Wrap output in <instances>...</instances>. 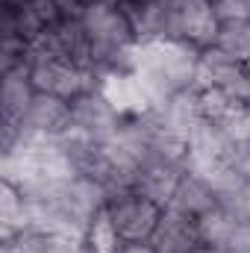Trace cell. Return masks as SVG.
<instances>
[{"label":"cell","instance_id":"obj_1","mask_svg":"<svg viewBox=\"0 0 250 253\" xmlns=\"http://www.w3.org/2000/svg\"><path fill=\"white\" fill-rule=\"evenodd\" d=\"M197 62H200V47L174 39H150V42H138L132 56V74L138 77L156 109L171 97L194 88Z\"/></svg>","mask_w":250,"mask_h":253},{"label":"cell","instance_id":"obj_2","mask_svg":"<svg viewBox=\"0 0 250 253\" xmlns=\"http://www.w3.org/2000/svg\"><path fill=\"white\" fill-rule=\"evenodd\" d=\"M138 42L174 39L194 47H209L215 42L221 15L212 0H150L132 15Z\"/></svg>","mask_w":250,"mask_h":253},{"label":"cell","instance_id":"obj_3","mask_svg":"<svg viewBox=\"0 0 250 253\" xmlns=\"http://www.w3.org/2000/svg\"><path fill=\"white\" fill-rule=\"evenodd\" d=\"M103 212H106L115 236L124 245H141V242L153 239L165 206L159 200H153L150 194H144L141 189H121L106 197Z\"/></svg>","mask_w":250,"mask_h":253},{"label":"cell","instance_id":"obj_4","mask_svg":"<svg viewBox=\"0 0 250 253\" xmlns=\"http://www.w3.org/2000/svg\"><path fill=\"white\" fill-rule=\"evenodd\" d=\"M30 80L36 85V91L42 94H53V97H62L68 103H74L80 94L91 91L97 85V74L88 71V68H80V65L68 62L56 53H47V50H36L30 47Z\"/></svg>","mask_w":250,"mask_h":253},{"label":"cell","instance_id":"obj_5","mask_svg":"<svg viewBox=\"0 0 250 253\" xmlns=\"http://www.w3.org/2000/svg\"><path fill=\"white\" fill-rule=\"evenodd\" d=\"M121 115L118 109L106 100V94L94 85L91 91L80 94L74 103H71V132L68 135H77L88 144H100L106 138H112L121 126Z\"/></svg>","mask_w":250,"mask_h":253},{"label":"cell","instance_id":"obj_6","mask_svg":"<svg viewBox=\"0 0 250 253\" xmlns=\"http://www.w3.org/2000/svg\"><path fill=\"white\" fill-rule=\"evenodd\" d=\"M36 97V85L30 80V68L18 65V68H6L3 71V91H0V121H3V150H9L18 141V129L21 121L30 109Z\"/></svg>","mask_w":250,"mask_h":253},{"label":"cell","instance_id":"obj_7","mask_svg":"<svg viewBox=\"0 0 250 253\" xmlns=\"http://www.w3.org/2000/svg\"><path fill=\"white\" fill-rule=\"evenodd\" d=\"M65 6L59 0H24L15 9H3V39H18L24 44H36L59 18Z\"/></svg>","mask_w":250,"mask_h":253},{"label":"cell","instance_id":"obj_8","mask_svg":"<svg viewBox=\"0 0 250 253\" xmlns=\"http://www.w3.org/2000/svg\"><path fill=\"white\" fill-rule=\"evenodd\" d=\"M71 132V103L53 94L36 91L21 129L18 141H39V138H65Z\"/></svg>","mask_w":250,"mask_h":253},{"label":"cell","instance_id":"obj_9","mask_svg":"<svg viewBox=\"0 0 250 253\" xmlns=\"http://www.w3.org/2000/svg\"><path fill=\"white\" fill-rule=\"evenodd\" d=\"M150 245L156 248V253H200V248H203L200 233H197V221L168 209V206L162 212V221H159Z\"/></svg>","mask_w":250,"mask_h":253},{"label":"cell","instance_id":"obj_10","mask_svg":"<svg viewBox=\"0 0 250 253\" xmlns=\"http://www.w3.org/2000/svg\"><path fill=\"white\" fill-rule=\"evenodd\" d=\"M33 230V203L18 186L3 180L0 186V239L9 242Z\"/></svg>","mask_w":250,"mask_h":253},{"label":"cell","instance_id":"obj_11","mask_svg":"<svg viewBox=\"0 0 250 253\" xmlns=\"http://www.w3.org/2000/svg\"><path fill=\"white\" fill-rule=\"evenodd\" d=\"M218 206V200H215V191L209 189V183L200 177V174H194L191 168H188L186 174H183V180L177 183V189L171 194V203H168V209H174V212H180V215H188V218H200V215H206L209 209H215Z\"/></svg>","mask_w":250,"mask_h":253},{"label":"cell","instance_id":"obj_12","mask_svg":"<svg viewBox=\"0 0 250 253\" xmlns=\"http://www.w3.org/2000/svg\"><path fill=\"white\" fill-rule=\"evenodd\" d=\"M212 47L224 50L227 56L248 62L250 59V18H221Z\"/></svg>","mask_w":250,"mask_h":253},{"label":"cell","instance_id":"obj_13","mask_svg":"<svg viewBox=\"0 0 250 253\" xmlns=\"http://www.w3.org/2000/svg\"><path fill=\"white\" fill-rule=\"evenodd\" d=\"M0 253H50V242L33 233L15 236L9 242H0Z\"/></svg>","mask_w":250,"mask_h":253},{"label":"cell","instance_id":"obj_14","mask_svg":"<svg viewBox=\"0 0 250 253\" xmlns=\"http://www.w3.org/2000/svg\"><path fill=\"white\" fill-rule=\"evenodd\" d=\"M118 253H156V248L150 242H141V245H121Z\"/></svg>","mask_w":250,"mask_h":253},{"label":"cell","instance_id":"obj_15","mask_svg":"<svg viewBox=\"0 0 250 253\" xmlns=\"http://www.w3.org/2000/svg\"><path fill=\"white\" fill-rule=\"evenodd\" d=\"M109 3H115V6H121L126 15H132L135 9H141L144 3H150V0H109Z\"/></svg>","mask_w":250,"mask_h":253},{"label":"cell","instance_id":"obj_16","mask_svg":"<svg viewBox=\"0 0 250 253\" xmlns=\"http://www.w3.org/2000/svg\"><path fill=\"white\" fill-rule=\"evenodd\" d=\"M59 3H62L65 9H83V6L91 3V0H59Z\"/></svg>","mask_w":250,"mask_h":253},{"label":"cell","instance_id":"obj_17","mask_svg":"<svg viewBox=\"0 0 250 253\" xmlns=\"http://www.w3.org/2000/svg\"><path fill=\"white\" fill-rule=\"evenodd\" d=\"M245 65H248V74H250V59H248V62H245Z\"/></svg>","mask_w":250,"mask_h":253}]
</instances>
